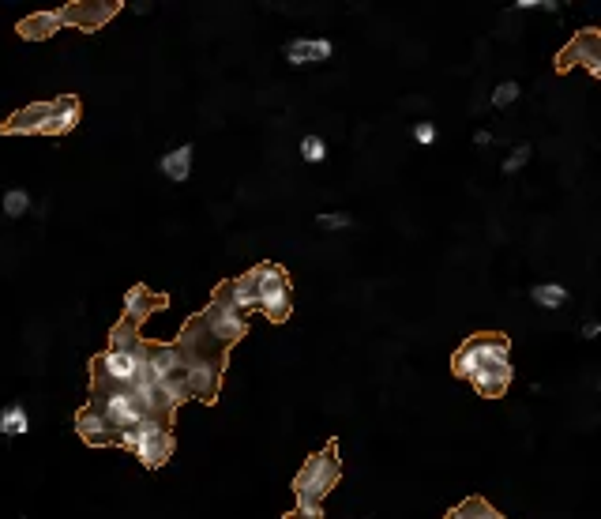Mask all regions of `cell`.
I'll return each mask as SVG.
<instances>
[{
	"label": "cell",
	"instance_id": "obj_11",
	"mask_svg": "<svg viewBox=\"0 0 601 519\" xmlns=\"http://www.w3.org/2000/svg\"><path fill=\"white\" fill-rule=\"evenodd\" d=\"M143 365L147 362H136V358H128V354L102 350V354L91 362V380H106V384H113V388H128Z\"/></svg>",
	"mask_w": 601,
	"mask_h": 519
},
{
	"label": "cell",
	"instance_id": "obj_2",
	"mask_svg": "<svg viewBox=\"0 0 601 519\" xmlns=\"http://www.w3.org/2000/svg\"><path fill=\"white\" fill-rule=\"evenodd\" d=\"M339 478V441H331L301 463V471L293 478V501L297 504H293V512H286V519H324V497L339 486Z\"/></svg>",
	"mask_w": 601,
	"mask_h": 519
},
{
	"label": "cell",
	"instance_id": "obj_3",
	"mask_svg": "<svg viewBox=\"0 0 601 519\" xmlns=\"http://www.w3.org/2000/svg\"><path fill=\"white\" fill-rule=\"evenodd\" d=\"M117 448L132 452L147 471H158V467H166L173 456V425L143 418L136 429H124L121 437H117Z\"/></svg>",
	"mask_w": 601,
	"mask_h": 519
},
{
	"label": "cell",
	"instance_id": "obj_28",
	"mask_svg": "<svg viewBox=\"0 0 601 519\" xmlns=\"http://www.w3.org/2000/svg\"><path fill=\"white\" fill-rule=\"evenodd\" d=\"M414 143H421V147H432V143H436V125H432V121H417V125H414Z\"/></svg>",
	"mask_w": 601,
	"mask_h": 519
},
{
	"label": "cell",
	"instance_id": "obj_6",
	"mask_svg": "<svg viewBox=\"0 0 601 519\" xmlns=\"http://www.w3.org/2000/svg\"><path fill=\"white\" fill-rule=\"evenodd\" d=\"M196 316H200L203 331H207L211 339H218L222 346L241 343V339L248 335L245 313H237L233 305H226V301H218V298H211V305H207L203 313H196Z\"/></svg>",
	"mask_w": 601,
	"mask_h": 519
},
{
	"label": "cell",
	"instance_id": "obj_9",
	"mask_svg": "<svg viewBox=\"0 0 601 519\" xmlns=\"http://www.w3.org/2000/svg\"><path fill=\"white\" fill-rule=\"evenodd\" d=\"M53 113H57V98L19 106V110L0 125V136H46V125Z\"/></svg>",
	"mask_w": 601,
	"mask_h": 519
},
{
	"label": "cell",
	"instance_id": "obj_29",
	"mask_svg": "<svg viewBox=\"0 0 601 519\" xmlns=\"http://www.w3.org/2000/svg\"><path fill=\"white\" fill-rule=\"evenodd\" d=\"M474 143H478V147H489V143H493V132H485V128L474 132Z\"/></svg>",
	"mask_w": 601,
	"mask_h": 519
},
{
	"label": "cell",
	"instance_id": "obj_25",
	"mask_svg": "<svg viewBox=\"0 0 601 519\" xmlns=\"http://www.w3.org/2000/svg\"><path fill=\"white\" fill-rule=\"evenodd\" d=\"M530 155H534V151H530V143H519V147H515V151H511L508 158H504V162H500V170L508 173H519L526 166V162H530Z\"/></svg>",
	"mask_w": 601,
	"mask_h": 519
},
{
	"label": "cell",
	"instance_id": "obj_22",
	"mask_svg": "<svg viewBox=\"0 0 601 519\" xmlns=\"http://www.w3.org/2000/svg\"><path fill=\"white\" fill-rule=\"evenodd\" d=\"M530 301L541 305V309H560V305H568V286L560 283H538L530 290Z\"/></svg>",
	"mask_w": 601,
	"mask_h": 519
},
{
	"label": "cell",
	"instance_id": "obj_12",
	"mask_svg": "<svg viewBox=\"0 0 601 519\" xmlns=\"http://www.w3.org/2000/svg\"><path fill=\"white\" fill-rule=\"evenodd\" d=\"M76 433H79V441L91 444V448H109V444H117V437H121L91 403L76 414Z\"/></svg>",
	"mask_w": 601,
	"mask_h": 519
},
{
	"label": "cell",
	"instance_id": "obj_16",
	"mask_svg": "<svg viewBox=\"0 0 601 519\" xmlns=\"http://www.w3.org/2000/svg\"><path fill=\"white\" fill-rule=\"evenodd\" d=\"M511 377H515L511 362H500V365H485L481 373H474L470 384H474V392L485 395V399H500V395L511 388Z\"/></svg>",
	"mask_w": 601,
	"mask_h": 519
},
{
	"label": "cell",
	"instance_id": "obj_10",
	"mask_svg": "<svg viewBox=\"0 0 601 519\" xmlns=\"http://www.w3.org/2000/svg\"><path fill=\"white\" fill-rule=\"evenodd\" d=\"M117 12H121L117 0H76V4L61 8V19H64V27H76V31H98V27H106Z\"/></svg>",
	"mask_w": 601,
	"mask_h": 519
},
{
	"label": "cell",
	"instance_id": "obj_27",
	"mask_svg": "<svg viewBox=\"0 0 601 519\" xmlns=\"http://www.w3.org/2000/svg\"><path fill=\"white\" fill-rule=\"evenodd\" d=\"M316 222H320V230H350L354 226V219L346 211H320Z\"/></svg>",
	"mask_w": 601,
	"mask_h": 519
},
{
	"label": "cell",
	"instance_id": "obj_14",
	"mask_svg": "<svg viewBox=\"0 0 601 519\" xmlns=\"http://www.w3.org/2000/svg\"><path fill=\"white\" fill-rule=\"evenodd\" d=\"M147 339H139V328L132 320H121V324H113L109 328V346L106 350H117V354H128V358H136V362H147Z\"/></svg>",
	"mask_w": 601,
	"mask_h": 519
},
{
	"label": "cell",
	"instance_id": "obj_7",
	"mask_svg": "<svg viewBox=\"0 0 601 519\" xmlns=\"http://www.w3.org/2000/svg\"><path fill=\"white\" fill-rule=\"evenodd\" d=\"M568 68H586L594 79L601 76V31L586 27L571 38V46L556 53V72H568Z\"/></svg>",
	"mask_w": 601,
	"mask_h": 519
},
{
	"label": "cell",
	"instance_id": "obj_21",
	"mask_svg": "<svg viewBox=\"0 0 601 519\" xmlns=\"http://www.w3.org/2000/svg\"><path fill=\"white\" fill-rule=\"evenodd\" d=\"M444 519H508V516H500L485 497H466V501L459 504V508H451Z\"/></svg>",
	"mask_w": 601,
	"mask_h": 519
},
{
	"label": "cell",
	"instance_id": "obj_8",
	"mask_svg": "<svg viewBox=\"0 0 601 519\" xmlns=\"http://www.w3.org/2000/svg\"><path fill=\"white\" fill-rule=\"evenodd\" d=\"M91 407L106 418L117 433H124V429H136L147 414L136 407V399L128 395V388H113V392H98V395H91Z\"/></svg>",
	"mask_w": 601,
	"mask_h": 519
},
{
	"label": "cell",
	"instance_id": "obj_26",
	"mask_svg": "<svg viewBox=\"0 0 601 519\" xmlns=\"http://www.w3.org/2000/svg\"><path fill=\"white\" fill-rule=\"evenodd\" d=\"M511 102H519V83H515V79H504L493 91V106L496 110H508Z\"/></svg>",
	"mask_w": 601,
	"mask_h": 519
},
{
	"label": "cell",
	"instance_id": "obj_19",
	"mask_svg": "<svg viewBox=\"0 0 601 519\" xmlns=\"http://www.w3.org/2000/svg\"><path fill=\"white\" fill-rule=\"evenodd\" d=\"M79 117H83V106H79V98H76V95L57 98V113L49 117L46 136H68V132H76Z\"/></svg>",
	"mask_w": 601,
	"mask_h": 519
},
{
	"label": "cell",
	"instance_id": "obj_17",
	"mask_svg": "<svg viewBox=\"0 0 601 519\" xmlns=\"http://www.w3.org/2000/svg\"><path fill=\"white\" fill-rule=\"evenodd\" d=\"M192 158H196V147L192 143H181V147H170L166 155L158 158V170L166 181L173 185H185L188 177H192Z\"/></svg>",
	"mask_w": 601,
	"mask_h": 519
},
{
	"label": "cell",
	"instance_id": "obj_30",
	"mask_svg": "<svg viewBox=\"0 0 601 519\" xmlns=\"http://www.w3.org/2000/svg\"><path fill=\"white\" fill-rule=\"evenodd\" d=\"M23 519H27V516H23Z\"/></svg>",
	"mask_w": 601,
	"mask_h": 519
},
{
	"label": "cell",
	"instance_id": "obj_4",
	"mask_svg": "<svg viewBox=\"0 0 601 519\" xmlns=\"http://www.w3.org/2000/svg\"><path fill=\"white\" fill-rule=\"evenodd\" d=\"M500 362H511L508 335H500V331H478V335H470V339L455 350V358H451V373L470 380L474 373H481L485 365H500Z\"/></svg>",
	"mask_w": 601,
	"mask_h": 519
},
{
	"label": "cell",
	"instance_id": "obj_24",
	"mask_svg": "<svg viewBox=\"0 0 601 519\" xmlns=\"http://www.w3.org/2000/svg\"><path fill=\"white\" fill-rule=\"evenodd\" d=\"M301 158H305V162H312V166H316V162H324V158H327V143L320 140L316 132H312V136H305V140H301Z\"/></svg>",
	"mask_w": 601,
	"mask_h": 519
},
{
	"label": "cell",
	"instance_id": "obj_20",
	"mask_svg": "<svg viewBox=\"0 0 601 519\" xmlns=\"http://www.w3.org/2000/svg\"><path fill=\"white\" fill-rule=\"evenodd\" d=\"M31 429V414L23 403H8V407L0 410V437H8V441H16Z\"/></svg>",
	"mask_w": 601,
	"mask_h": 519
},
{
	"label": "cell",
	"instance_id": "obj_13",
	"mask_svg": "<svg viewBox=\"0 0 601 519\" xmlns=\"http://www.w3.org/2000/svg\"><path fill=\"white\" fill-rule=\"evenodd\" d=\"M282 53L290 64H320L335 57V46H331V38H293Z\"/></svg>",
	"mask_w": 601,
	"mask_h": 519
},
{
	"label": "cell",
	"instance_id": "obj_5",
	"mask_svg": "<svg viewBox=\"0 0 601 519\" xmlns=\"http://www.w3.org/2000/svg\"><path fill=\"white\" fill-rule=\"evenodd\" d=\"M256 309H263V316L271 320V324H286L293 313V290H290V275L271 264V260H263L256 264Z\"/></svg>",
	"mask_w": 601,
	"mask_h": 519
},
{
	"label": "cell",
	"instance_id": "obj_23",
	"mask_svg": "<svg viewBox=\"0 0 601 519\" xmlns=\"http://www.w3.org/2000/svg\"><path fill=\"white\" fill-rule=\"evenodd\" d=\"M0 207H4V215H8V219H23V215L31 211V192L8 189L4 192V200H0Z\"/></svg>",
	"mask_w": 601,
	"mask_h": 519
},
{
	"label": "cell",
	"instance_id": "obj_18",
	"mask_svg": "<svg viewBox=\"0 0 601 519\" xmlns=\"http://www.w3.org/2000/svg\"><path fill=\"white\" fill-rule=\"evenodd\" d=\"M61 27H64V19H61V8H57V12H31L27 19H19L16 31L23 34V38H31V42H46V38H53Z\"/></svg>",
	"mask_w": 601,
	"mask_h": 519
},
{
	"label": "cell",
	"instance_id": "obj_1",
	"mask_svg": "<svg viewBox=\"0 0 601 519\" xmlns=\"http://www.w3.org/2000/svg\"><path fill=\"white\" fill-rule=\"evenodd\" d=\"M177 350H181V377H185L192 399L203 403H215L222 392V373H226V358H230V346H222L218 339H211L203 331L200 316H192L185 324V331L177 335Z\"/></svg>",
	"mask_w": 601,
	"mask_h": 519
},
{
	"label": "cell",
	"instance_id": "obj_15",
	"mask_svg": "<svg viewBox=\"0 0 601 519\" xmlns=\"http://www.w3.org/2000/svg\"><path fill=\"white\" fill-rule=\"evenodd\" d=\"M166 305H170L166 294H151L147 286H132V290H128V298H124V313H128L124 320H132V324L139 328L147 316L158 313V309H166Z\"/></svg>",
	"mask_w": 601,
	"mask_h": 519
}]
</instances>
